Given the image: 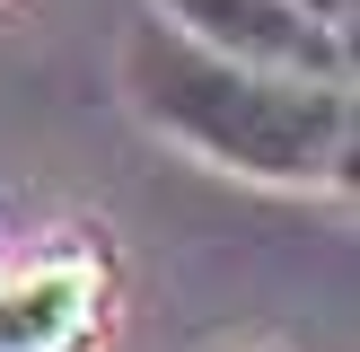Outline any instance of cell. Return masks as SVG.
<instances>
[{
  "mask_svg": "<svg viewBox=\"0 0 360 352\" xmlns=\"http://www.w3.org/2000/svg\"><path fill=\"white\" fill-rule=\"evenodd\" d=\"M123 88H132L150 132H167L176 150L211 158L229 176L352 185V150H360L352 80H299V70L229 62V53L193 44L185 27H167L150 9L123 35Z\"/></svg>",
  "mask_w": 360,
  "mask_h": 352,
  "instance_id": "cell-1",
  "label": "cell"
},
{
  "mask_svg": "<svg viewBox=\"0 0 360 352\" xmlns=\"http://www.w3.org/2000/svg\"><path fill=\"white\" fill-rule=\"evenodd\" d=\"M167 27H185L193 44L229 53V62L299 70V80H352V27H326L299 0H150Z\"/></svg>",
  "mask_w": 360,
  "mask_h": 352,
  "instance_id": "cell-2",
  "label": "cell"
},
{
  "mask_svg": "<svg viewBox=\"0 0 360 352\" xmlns=\"http://www.w3.org/2000/svg\"><path fill=\"white\" fill-rule=\"evenodd\" d=\"M105 326V256L97 246H44L0 264V352H88Z\"/></svg>",
  "mask_w": 360,
  "mask_h": 352,
  "instance_id": "cell-3",
  "label": "cell"
},
{
  "mask_svg": "<svg viewBox=\"0 0 360 352\" xmlns=\"http://www.w3.org/2000/svg\"><path fill=\"white\" fill-rule=\"evenodd\" d=\"M299 9H316L326 27H352V18H360V0H299Z\"/></svg>",
  "mask_w": 360,
  "mask_h": 352,
  "instance_id": "cell-4",
  "label": "cell"
}]
</instances>
